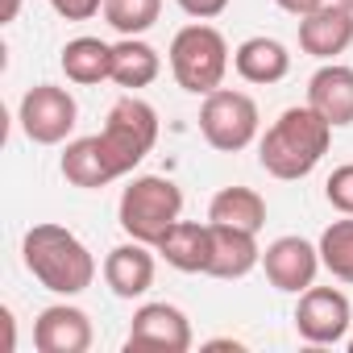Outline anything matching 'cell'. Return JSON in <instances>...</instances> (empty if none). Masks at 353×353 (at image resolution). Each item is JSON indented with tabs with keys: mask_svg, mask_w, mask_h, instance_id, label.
<instances>
[{
	"mask_svg": "<svg viewBox=\"0 0 353 353\" xmlns=\"http://www.w3.org/2000/svg\"><path fill=\"white\" fill-rule=\"evenodd\" d=\"M21 258H26V270L54 295H79L96 279L92 250L54 221H42L21 237Z\"/></svg>",
	"mask_w": 353,
	"mask_h": 353,
	"instance_id": "7a4b0ae2",
	"label": "cell"
},
{
	"mask_svg": "<svg viewBox=\"0 0 353 353\" xmlns=\"http://www.w3.org/2000/svg\"><path fill=\"white\" fill-rule=\"evenodd\" d=\"M50 9L67 21H92L96 13H104V0H50Z\"/></svg>",
	"mask_w": 353,
	"mask_h": 353,
	"instance_id": "d4e9b609",
	"label": "cell"
},
{
	"mask_svg": "<svg viewBox=\"0 0 353 353\" xmlns=\"http://www.w3.org/2000/svg\"><path fill=\"white\" fill-rule=\"evenodd\" d=\"M341 5H345V9H353V0H341Z\"/></svg>",
	"mask_w": 353,
	"mask_h": 353,
	"instance_id": "f546056e",
	"label": "cell"
},
{
	"mask_svg": "<svg viewBox=\"0 0 353 353\" xmlns=\"http://www.w3.org/2000/svg\"><path fill=\"white\" fill-rule=\"evenodd\" d=\"M59 67H63V75L71 83L96 88V83L112 79V46L100 42V38H88V34L83 38H71L63 46V54H59Z\"/></svg>",
	"mask_w": 353,
	"mask_h": 353,
	"instance_id": "d6986e66",
	"label": "cell"
},
{
	"mask_svg": "<svg viewBox=\"0 0 353 353\" xmlns=\"http://www.w3.org/2000/svg\"><path fill=\"white\" fill-rule=\"evenodd\" d=\"M170 75L183 92L192 96H208L225 83V71H229V42L216 26H183L179 34L170 38Z\"/></svg>",
	"mask_w": 353,
	"mask_h": 353,
	"instance_id": "277c9868",
	"label": "cell"
},
{
	"mask_svg": "<svg viewBox=\"0 0 353 353\" xmlns=\"http://www.w3.org/2000/svg\"><path fill=\"white\" fill-rule=\"evenodd\" d=\"M17 13H21V0H5V9H0V21H17Z\"/></svg>",
	"mask_w": 353,
	"mask_h": 353,
	"instance_id": "83f0119b",
	"label": "cell"
},
{
	"mask_svg": "<svg viewBox=\"0 0 353 353\" xmlns=\"http://www.w3.org/2000/svg\"><path fill=\"white\" fill-rule=\"evenodd\" d=\"M162 75V54L141 42V38H121L112 46V83L125 88V92H137V88H150L154 79Z\"/></svg>",
	"mask_w": 353,
	"mask_h": 353,
	"instance_id": "ffe728a7",
	"label": "cell"
},
{
	"mask_svg": "<svg viewBox=\"0 0 353 353\" xmlns=\"http://www.w3.org/2000/svg\"><path fill=\"white\" fill-rule=\"evenodd\" d=\"M59 170H63V179H67V183H75V188H88V192H96V188H108V183H117V179H121V174H117V166H112V158L104 154V141H100V133L67 141Z\"/></svg>",
	"mask_w": 353,
	"mask_h": 353,
	"instance_id": "e0dca14e",
	"label": "cell"
},
{
	"mask_svg": "<svg viewBox=\"0 0 353 353\" xmlns=\"http://www.w3.org/2000/svg\"><path fill=\"white\" fill-rule=\"evenodd\" d=\"M349 353H353V341H349Z\"/></svg>",
	"mask_w": 353,
	"mask_h": 353,
	"instance_id": "4dcf8cb0",
	"label": "cell"
},
{
	"mask_svg": "<svg viewBox=\"0 0 353 353\" xmlns=\"http://www.w3.org/2000/svg\"><path fill=\"white\" fill-rule=\"evenodd\" d=\"M92 316L75 303H50L34 320V349L38 353H88L92 349Z\"/></svg>",
	"mask_w": 353,
	"mask_h": 353,
	"instance_id": "8fae6325",
	"label": "cell"
},
{
	"mask_svg": "<svg viewBox=\"0 0 353 353\" xmlns=\"http://www.w3.org/2000/svg\"><path fill=\"white\" fill-rule=\"evenodd\" d=\"M320 245L303 241V237H274L266 250H262V270L270 279L274 291H287V295H303L316 274H320Z\"/></svg>",
	"mask_w": 353,
	"mask_h": 353,
	"instance_id": "30bf717a",
	"label": "cell"
},
{
	"mask_svg": "<svg viewBox=\"0 0 353 353\" xmlns=\"http://www.w3.org/2000/svg\"><path fill=\"white\" fill-rule=\"evenodd\" d=\"M100 141H104V154L112 158L117 174L125 179V174L154 150L158 141V112L154 104H145L137 92L121 96L108 117H104V129H100Z\"/></svg>",
	"mask_w": 353,
	"mask_h": 353,
	"instance_id": "5b68a950",
	"label": "cell"
},
{
	"mask_svg": "<svg viewBox=\"0 0 353 353\" xmlns=\"http://www.w3.org/2000/svg\"><path fill=\"white\" fill-rule=\"evenodd\" d=\"M274 5H279L283 13H291V17H307V13H316L320 5H328V0H274Z\"/></svg>",
	"mask_w": 353,
	"mask_h": 353,
	"instance_id": "4316f807",
	"label": "cell"
},
{
	"mask_svg": "<svg viewBox=\"0 0 353 353\" xmlns=\"http://www.w3.org/2000/svg\"><path fill=\"white\" fill-rule=\"evenodd\" d=\"M258 125H262L258 104H254V96H245V92L216 88V92H208L204 104H200V133H204V141H208L212 150H221V154L245 150V145L258 137Z\"/></svg>",
	"mask_w": 353,
	"mask_h": 353,
	"instance_id": "8992f818",
	"label": "cell"
},
{
	"mask_svg": "<svg viewBox=\"0 0 353 353\" xmlns=\"http://www.w3.org/2000/svg\"><path fill=\"white\" fill-rule=\"evenodd\" d=\"M117 221L133 241L158 245L174 221H183L179 183L166 179V174H137V179H129V188L121 192V204H117Z\"/></svg>",
	"mask_w": 353,
	"mask_h": 353,
	"instance_id": "3957f363",
	"label": "cell"
},
{
	"mask_svg": "<svg viewBox=\"0 0 353 353\" xmlns=\"http://www.w3.org/2000/svg\"><path fill=\"white\" fill-rule=\"evenodd\" d=\"M349 320H353V307H349L345 291H336V287L312 283L295 303V332L307 345H341L349 332Z\"/></svg>",
	"mask_w": 353,
	"mask_h": 353,
	"instance_id": "ba28073f",
	"label": "cell"
},
{
	"mask_svg": "<svg viewBox=\"0 0 353 353\" xmlns=\"http://www.w3.org/2000/svg\"><path fill=\"white\" fill-rule=\"evenodd\" d=\"M188 17H196V21H212V17H221L225 9H229V0H174Z\"/></svg>",
	"mask_w": 353,
	"mask_h": 353,
	"instance_id": "484cf974",
	"label": "cell"
},
{
	"mask_svg": "<svg viewBox=\"0 0 353 353\" xmlns=\"http://www.w3.org/2000/svg\"><path fill=\"white\" fill-rule=\"evenodd\" d=\"M208 349H241V341H208Z\"/></svg>",
	"mask_w": 353,
	"mask_h": 353,
	"instance_id": "f1b7e54d",
	"label": "cell"
},
{
	"mask_svg": "<svg viewBox=\"0 0 353 353\" xmlns=\"http://www.w3.org/2000/svg\"><path fill=\"white\" fill-rule=\"evenodd\" d=\"M307 104H312L332 129L353 125V67L324 63V67L307 79Z\"/></svg>",
	"mask_w": 353,
	"mask_h": 353,
	"instance_id": "9a60e30c",
	"label": "cell"
},
{
	"mask_svg": "<svg viewBox=\"0 0 353 353\" xmlns=\"http://www.w3.org/2000/svg\"><path fill=\"white\" fill-rule=\"evenodd\" d=\"M353 46V9H345L341 0H328L316 13L299 17V50L312 59L332 63Z\"/></svg>",
	"mask_w": 353,
	"mask_h": 353,
	"instance_id": "7c38bea8",
	"label": "cell"
},
{
	"mask_svg": "<svg viewBox=\"0 0 353 353\" xmlns=\"http://www.w3.org/2000/svg\"><path fill=\"white\" fill-rule=\"evenodd\" d=\"M324 200H328L341 216H353V162H345V166H336V170L328 174Z\"/></svg>",
	"mask_w": 353,
	"mask_h": 353,
	"instance_id": "cb8c5ba5",
	"label": "cell"
},
{
	"mask_svg": "<svg viewBox=\"0 0 353 353\" xmlns=\"http://www.w3.org/2000/svg\"><path fill=\"white\" fill-rule=\"evenodd\" d=\"M154 250L166 258V266L183 270V274H208V262H212V225L174 221Z\"/></svg>",
	"mask_w": 353,
	"mask_h": 353,
	"instance_id": "5bb4252c",
	"label": "cell"
},
{
	"mask_svg": "<svg viewBox=\"0 0 353 353\" xmlns=\"http://www.w3.org/2000/svg\"><path fill=\"white\" fill-rule=\"evenodd\" d=\"M208 225H212V221H208ZM254 266H262L258 233L233 229V225H212V262H208V274L233 283V279H245Z\"/></svg>",
	"mask_w": 353,
	"mask_h": 353,
	"instance_id": "2e32d148",
	"label": "cell"
},
{
	"mask_svg": "<svg viewBox=\"0 0 353 353\" xmlns=\"http://www.w3.org/2000/svg\"><path fill=\"white\" fill-rule=\"evenodd\" d=\"M328 145H332V125L312 104H295V108L279 112V121L262 133L258 162L266 174L291 183V179H303V174H312L320 166Z\"/></svg>",
	"mask_w": 353,
	"mask_h": 353,
	"instance_id": "6da1fadb",
	"label": "cell"
},
{
	"mask_svg": "<svg viewBox=\"0 0 353 353\" xmlns=\"http://www.w3.org/2000/svg\"><path fill=\"white\" fill-rule=\"evenodd\" d=\"M320 262L332 279L341 283H353V216L345 221H332L324 233H320Z\"/></svg>",
	"mask_w": 353,
	"mask_h": 353,
	"instance_id": "603a6c76",
	"label": "cell"
},
{
	"mask_svg": "<svg viewBox=\"0 0 353 353\" xmlns=\"http://www.w3.org/2000/svg\"><path fill=\"white\" fill-rule=\"evenodd\" d=\"M17 121H21V133L34 141V145H59L67 141V133L75 129L79 121V104L67 88L59 83H38L21 96V108H17Z\"/></svg>",
	"mask_w": 353,
	"mask_h": 353,
	"instance_id": "52a82bcc",
	"label": "cell"
},
{
	"mask_svg": "<svg viewBox=\"0 0 353 353\" xmlns=\"http://www.w3.org/2000/svg\"><path fill=\"white\" fill-rule=\"evenodd\" d=\"M162 0H104V21L121 38H141L145 30L158 26Z\"/></svg>",
	"mask_w": 353,
	"mask_h": 353,
	"instance_id": "7402d4cb",
	"label": "cell"
},
{
	"mask_svg": "<svg viewBox=\"0 0 353 353\" xmlns=\"http://www.w3.org/2000/svg\"><path fill=\"white\" fill-rule=\"evenodd\" d=\"M125 349H158V353H188L192 349V320L174 303H141L129 320Z\"/></svg>",
	"mask_w": 353,
	"mask_h": 353,
	"instance_id": "9c48e42d",
	"label": "cell"
},
{
	"mask_svg": "<svg viewBox=\"0 0 353 353\" xmlns=\"http://www.w3.org/2000/svg\"><path fill=\"white\" fill-rule=\"evenodd\" d=\"M104 283L112 287L117 299H141L154 287V254L145 241H125L117 250H108L104 258Z\"/></svg>",
	"mask_w": 353,
	"mask_h": 353,
	"instance_id": "4fadbf2b",
	"label": "cell"
},
{
	"mask_svg": "<svg viewBox=\"0 0 353 353\" xmlns=\"http://www.w3.org/2000/svg\"><path fill=\"white\" fill-rule=\"evenodd\" d=\"M208 221L212 225H233V229H250L262 233L266 225V200L254 188H221L208 204Z\"/></svg>",
	"mask_w": 353,
	"mask_h": 353,
	"instance_id": "44dd1931",
	"label": "cell"
},
{
	"mask_svg": "<svg viewBox=\"0 0 353 353\" xmlns=\"http://www.w3.org/2000/svg\"><path fill=\"white\" fill-rule=\"evenodd\" d=\"M233 71L245 79V83H258V88H270V83H283L291 75V54L279 38H245L237 50H233Z\"/></svg>",
	"mask_w": 353,
	"mask_h": 353,
	"instance_id": "ac0fdd59",
	"label": "cell"
}]
</instances>
